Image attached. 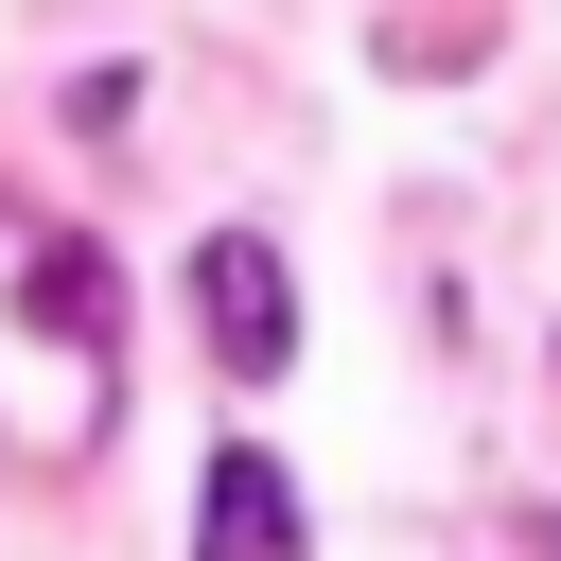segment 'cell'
<instances>
[{
  "instance_id": "obj_2",
  "label": "cell",
  "mask_w": 561,
  "mask_h": 561,
  "mask_svg": "<svg viewBox=\"0 0 561 561\" xmlns=\"http://www.w3.org/2000/svg\"><path fill=\"white\" fill-rule=\"evenodd\" d=\"M193 561H316V543H298V473H280L263 438H210V473H193Z\"/></svg>"
},
{
  "instance_id": "obj_1",
  "label": "cell",
  "mask_w": 561,
  "mask_h": 561,
  "mask_svg": "<svg viewBox=\"0 0 561 561\" xmlns=\"http://www.w3.org/2000/svg\"><path fill=\"white\" fill-rule=\"evenodd\" d=\"M193 333H210L228 386H280V368H298V298H280V245H263V228H210V245H193Z\"/></svg>"
}]
</instances>
